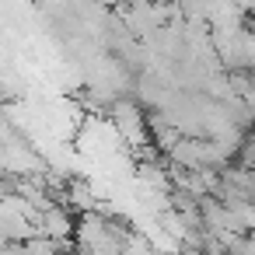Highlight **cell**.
<instances>
[{"label": "cell", "mask_w": 255, "mask_h": 255, "mask_svg": "<svg viewBox=\"0 0 255 255\" xmlns=\"http://www.w3.org/2000/svg\"><path fill=\"white\" fill-rule=\"evenodd\" d=\"M116 129L123 133L126 143H143L147 140V126H143V116L133 102H116Z\"/></svg>", "instance_id": "cell-1"}]
</instances>
